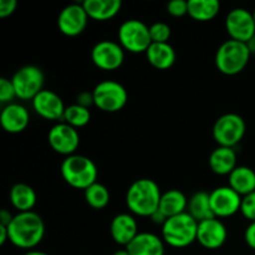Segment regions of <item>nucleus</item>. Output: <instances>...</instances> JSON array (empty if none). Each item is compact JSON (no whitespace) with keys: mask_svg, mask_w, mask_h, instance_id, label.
<instances>
[{"mask_svg":"<svg viewBox=\"0 0 255 255\" xmlns=\"http://www.w3.org/2000/svg\"><path fill=\"white\" fill-rule=\"evenodd\" d=\"M95 106L105 112H119L124 109L128 100V94L125 86L114 80H105L95 86L94 91Z\"/></svg>","mask_w":255,"mask_h":255,"instance_id":"0eeeda50","label":"nucleus"},{"mask_svg":"<svg viewBox=\"0 0 255 255\" xmlns=\"http://www.w3.org/2000/svg\"><path fill=\"white\" fill-rule=\"evenodd\" d=\"M209 198H211V206L214 217L226 218L241 211L243 197L229 186H223L213 189L209 193Z\"/></svg>","mask_w":255,"mask_h":255,"instance_id":"ddd939ff","label":"nucleus"},{"mask_svg":"<svg viewBox=\"0 0 255 255\" xmlns=\"http://www.w3.org/2000/svg\"><path fill=\"white\" fill-rule=\"evenodd\" d=\"M24 255H49V254L44 253V252H40V251H29V252H26Z\"/></svg>","mask_w":255,"mask_h":255,"instance_id":"ea45409f","label":"nucleus"},{"mask_svg":"<svg viewBox=\"0 0 255 255\" xmlns=\"http://www.w3.org/2000/svg\"><path fill=\"white\" fill-rule=\"evenodd\" d=\"M9 241L21 249H32L45 236V224L35 212H20L7 226Z\"/></svg>","mask_w":255,"mask_h":255,"instance_id":"f257e3e1","label":"nucleus"},{"mask_svg":"<svg viewBox=\"0 0 255 255\" xmlns=\"http://www.w3.org/2000/svg\"><path fill=\"white\" fill-rule=\"evenodd\" d=\"M244 239H246V243L255 251V222H251V224L247 227L244 232Z\"/></svg>","mask_w":255,"mask_h":255,"instance_id":"c9c22d12","label":"nucleus"},{"mask_svg":"<svg viewBox=\"0 0 255 255\" xmlns=\"http://www.w3.org/2000/svg\"><path fill=\"white\" fill-rule=\"evenodd\" d=\"M151 218H152V221H153V223L161 224V226H163V224L166 223L167 219H168L166 216H164L163 213H162L161 211H159V209H158V211L154 212L153 214H152Z\"/></svg>","mask_w":255,"mask_h":255,"instance_id":"4c0bfd02","label":"nucleus"},{"mask_svg":"<svg viewBox=\"0 0 255 255\" xmlns=\"http://www.w3.org/2000/svg\"><path fill=\"white\" fill-rule=\"evenodd\" d=\"M129 255H164L163 241L158 236L142 232L126 247Z\"/></svg>","mask_w":255,"mask_h":255,"instance_id":"6ab92c4d","label":"nucleus"},{"mask_svg":"<svg viewBox=\"0 0 255 255\" xmlns=\"http://www.w3.org/2000/svg\"><path fill=\"white\" fill-rule=\"evenodd\" d=\"M241 212L244 218L255 222V192H252L242 198Z\"/></svg>","mask_w":255,"mask_h":255,"instance_id":"2f4dec72","label":"nucleus"},{"mask_svg":"<svg viewBox=\"0 0 255 255\" xmlns=\"http://www.w3.org/2000/svg\"><path fill=\"white\" fill-rule=\"evenodd\" d=\"M14 97H16V92H15L11 80L1 77L0 79V102L9 105L11 104Z\"/></svg>","mask_w":255,"mask_h":255,"instance_id":"7c9ffc66","label":"nucleus"},{"mask_svg":"<svg viewBox=\"0 0 255 255\" xmlns=\"http://www.w3.org/2000/svg\"><path fill=\"white\" fill-rule=\"evenodd\" d=\"M112 255H129V253L127 252V249L125 248V249H120V251H116Z\"/></svg>","mask_w":255,"mask_h":255,"instance_id":"79ce46f5","label":"nucleus"},{"mask_svg":"<svg viewBox=\"0 0 255 255\" xmlns=\"http://www.w3.org/2000/svg\"><path fill=\"white\" fill-rule=\"evenodd\" d=\"M16 97L20 100H34L44 86V74L41 69L34 65H26L16 70L11 79Z\"/></svg>","mask_w":255,"mask_h":255,"instance_id":"1a4fd4ad","label":"nucleus"},{"mask_svg":"<svg viewBox=\"0 0 255 255\" xmlns=\"http://www.w3.org/2000/svg\"><path fill=\"white\" fill-rule=\"evenodd\" d=\"M10 202L20 212H30L36 204V193L26 183H16L10 189Z\"/></svg>","mask_w":255,"mask_h":255,"instance_id":"393cba45","label":"nucleus"},{"mask_svg":"<svg viewBox=\"0 0 255 255\" xmlns=\"http://www.w3.org/2000/svg\"><path fill=\"white\" fill-rule=\"evenodd\" d=\"M167 11L172 16H183L188 14V1L186 0H172L167 4Z\"/></svg>","mask_w":255,"mask_h":255,"instance_id":"473e14b6","label":"nucleus"},{"mask_svg":"<svg viewBox=\"0 0 255 255\" xmlns=\"http://www.w3.org/2000/svg\"><path fill=\"white\" fill-rule=\"evenodd\" d=\"M149 34H151L152 42H168L172 30L166 22L157 21L149 26Z\"/></svg>","mask_w":255,"mask_h":255,"instance_id":"c756f323","label":"nucleus"},{"mask_svg":"<svg viewBox=\"0 0 255 255\" xmlns=\"http://www.w3.org/2000/svg\"><path fill=\"white\" fill-rule=\"evenodd\" d=\"M76 104L80 105V106L86 107V109H89V106H91V105H95L94 95H92V92H87V91L80 92V94L77 95Z\"/></svg>","mask_w":255,"mask_h":255,"instance_id":"f704fd0d","label":"nucleus"},{"mask_svg":"<svg viewBox=\"0 0 255 255\" xmlns=\"http://www.w3.org/2000/svg\"><path fill=\"white\" fill-rule=\"evenodd\" d=\"M119 42L102 40L95 44L91 50V59L99 69L105 71L116 70L124 64L125 51Z\"/></svg>","mask_w":255,"mask_h":255,"instance_id":"9b49d317","label":"nucleus"},{"mask_svg":"<svg viewBox=\"0 0 255 255\" xmlns=\"http://www.w3.org/2000/svg\"><path fill=\"white\" fill-rule=\"evenodd\" d=\"M110 233L117 244L127 247L138 234L136 219L128 213L117 214L110 224Z\"/></svg>","mask_w":255,"mask_h":255,"instance_id":"f3484780","label":"nucleus"},{"mask_svg":"<svg viewBox=\"0 0 255 255\" xmlns=\"http://www.w3.org/2000/svg\"><path fill=\"white\" fill-rule=\"evenodd\" d=\"M146 56L149 64L159 70L169 69L176 61V51L169 42H152Z\"/></svg>","mask_w":255,"mask_h":255,"instance_id":"412c9836","label":"nucleus"},{"mask_svg":"<svg viewBox=\"0 0 255 255\" xmlns=\"http://www.w3.org/2000/svg\"><path fill=\"white\" fill-rule=\"evenodd\" d=\"M228 232L223 222L218 218H211L198 223L197 241L207 249H218L226 243Z\"/></svg>","mask_w":255,"mask_h":255,"instance_id":"dca6fc26","label":"nucleus"},{"mask_svg":"<svg viewBox=\"0 0 255 255\" xmlns=\"http://www.w3.org/2000/svg\"><path fill=\"white\" fill-rule=\"evenodd\" d=\"M209 167L219 176L231 174L237 168V153L232 147L218 146L209 154Z\"/></svg>","mask_w":255,"mask_h":255,"instance_id":"aec40b11","label":"nucleus"},{"mask_svg":"<svg viewBox=\"0 0 255 255\" xmlns=\"http://www.w3.org/2000/svg\"><path fill=\"white\" fill-rule=\"evenodd\" d=\"M87 15L82 4H70L60 11L57 16V26L59 30L66 36H77L86 29Z\"/></svg>","mask_w":255,"mask_h":255,"instance_id":"4468645a","label":"nucleus"},{"mask_svg":"<svg viewBox=\"0 0 255 255\" xmlns=\"http://www.w3.org/2000/svg\"><path fill=\"white\" fill-rule=\"evenodd\" d=\"M226 29L231 39L248 44L255 35L253 12L244 7L231 10L226 17Z\"/></svg>","mask_w":255,"mask_h":255,"instance_id":"9d476101","label":"nucleus"},{"mask_svg":"<svg viewBox=\"0 0 255 255\" xmlns=\"http://www.w3.org/2000/svg\"><path fill=\"white\" fill-rule=\"evenodd\" d=\"M32 109L39 116L51 121H57L64 120L66 107L56 92L51 90H42L32 100Z\"/></svg>","mask_w":255,"mask_h":255,"instance_id":"2eb2a0df","label":"nucleus"},{"mask_svg":"<svg viewBox=\"0 0 255 255\" xmlns=\"http://www.w3.org/2000/svg\"><path fill=\"white\" fill-rule=\"evenodd\" d=\"M30 122L29 111L20 104L6 105L0 114L1 127L9 133H20L27 127Z\"/></svg>","mask_w":255,"mask_h":255,"instance_id":"a211bd4d","label":"nucleus"},{"mask_svg":"<svg viewBox=\"0 0 255 255\" xmlns=\"http://www.w3.org/2000/svg\"><path fill=\"white\" fill-rule=\"evenodd\" d=\"M12 218H14V216H12L7 209H1V211H0V224H1V226H9V224L11 223Z\"/></svg>","mask_w":255,"mask_h":255,"instance_id":"e433bc0d","label":"nucleus"},{"mask_svg":"<svg viewBox=\"0 0 255 255\" xmlns=\"http://www.w3.org/2000/svg\"><path fill=\"white\" fill-rule=\"evenodd\" d=\"M89 17L95 20L112 19L122 7L121 0H85L82 2Z\"/></svg>","mask_w":255,"mask_h":255,"instance_id":"4be33fe9","label":"nucleus"},{"mask_svg":"<svg viewBox=\"0 0 255 255\" xmlns=\"http://www.w3.org/2000/svg\"><path fill=\"white\" fill-rule=\"evenodd\" d=\"M229 187L243 197L255 192V171L251 167L238 166L229 174Z\"/></svg>","mask_w":255,"mask_h":255,"instance_id":"b1692460","label":"nucleus"},{"mask_svg":"<svg viewBox=\"0 0 255 255\" xmlns=\"http://www.w3.org/2000/svg\"><path fill=\"white\" fill-rule=\"evenodd\" d=\"M198 222L188 213L171 217L162 226V238L173 248H184L197 241Z\"/></svg>","mask_w":255,"mask_h":255,"instance_id":"20e7f679","label":"nucleus"},{"mask_svg":"<svg viewBox=\"0 0 255 255\" xmlns=\"http://www.w3.org/2000/svg\"><path fill=\"white\" fill-rule=\"evenodd\" d=\"M253 16H254V21H255V10L253 11Z\"/></svg>","mask_w":255,"mask_h":255,"instance_id":"37998d69","label":"nucleus"},{"mask_svg":"<svg viewBox=\"0 0 255 255\" xmlns=\"http://www.w3.org/2000/svg\"><path fill=\"white\" fill-rule=\"evenodd\" d=\"M120 45L133 54L146 52L152 44L149 26L138 19L125 20L119 27Z\"/></svg>","mask_w":255,"mask_h":255,"instance_id":"423d86ee","label":"nucleus"},{"mask_svg":"<svg viewBox=\"0 0 255 255\" xmlns=\"http://www.w3.org/2000/svg\"><path fill=\"white\" fill-rule=\"evenodd\" d=\"M187 208H188V199L179 189H169L162 193L158 209L167 218L186 213Z\"/></svg>","mask_w":255,"mask_h":255,"instance_id":"5701e85b","label":"nucleus"},{"mask_svg":"<svg viewBox=\"0 0 255 255\" xmlns=\"http://www.w3.org/2000/svg\"><path fill=\"white\" fill-rule=\"evenodd\" d=\"M85 201L94 209L105 208L110 203L109 189L106 186L96 182L85 189Z\"/></svg>","mask_w":255,"mask_h":255,"instance_id":"cd10ccee","label":"nucleus"},{"mask_svg":"<svg viewBox=\"0 0 255 255\" xmlns=\"http://www.w3.org/2000/svg\"><path fill=\"white\" fill-rule=\"evenodd\" d=\"M6 241H9V232H7V227L1 226V224H0V246H4Z\"/></svg>","mask_w":255,"mask_h":255,"instance_id":"58836bf2","label":"nucleus"},{"mask_svg":"<svg viewBox=\"0 0 255 255\" xmlns=\"http://www.w3.org/2000/svg\"><path fill=\"white\" fill-rule=\"evenodd\" d=\"M188 213L196 219L197 222L207 221V219L216 218L212 211L211 198L209 193L204 191L196 192L188 201Z\"/></svg>","mask_w":255,"mask_h":255,"instance_id":"a878e982","label":"nucleus"},{"mask_svg":"<svg viewBox=\"0 0 255 255\" xmlns=\"http://www.w3.org/2000/svg\"><path fill=\"white\" fill-rule=\"evenodd\" d=\"M97 167L92 159L81 154L67 156L61 163V176L67 184L77 189H86L97 179Z\"/></svg>","mask_w":255,"mask_h":255,"instance_id":"7ed1b4c3","label":"nucleus"},{"mask_svg":"<svg viewBox=\"0 0 255 255\" xmlns=\"http://www.w3.org/2000/svg\"><path fill=\"white\" fill-rule=\"evenodd\" d=\"M161 197V189L153 179L141 178L127 189L126 204L132 213L139 217H151L158 211Z\"/></svg>","mask_w":255,"mask_h":255,"instance_id":"f03ea898","label":"nucleus"},{"mask_svg":"<svg viewBox=\"0 0 255 255\" xmlns=\"http://www.w3.org/2000/svg\"><path fill=\"white\" fill-rule=\"evenodd\" d=\"M248 44L237 40H227L216 52V66L222 74L237 75L243 71L251 59Z\"/></svg>","mask_w":255,"mask_h":255,"instance_id":"39448f33","label":"nucleus"},{"mask_svg":"<svg viewBox=\"0 0 255 255\" xmlns=\"http://www.w3.org/2000/svg\"><path fill=\"white\" fill-rule=\"evenodd\" d=\"M90 120H91V112L86 107L74 104L67 106L66 110H65L64 121L69 124L70 126L75 127V128L86 126Z\"/></svg>","mask_w":255,"mask_h":255,"instance_id":"c85d7f7f","label":"nucleus"},{"mask_svg":"<svg viewBox=\"0 0 255 255\" xmlns=\"http://www.w3.org/2000/svg\"><path fill=\"white\" fill-rule=\"evenodd\" d=\"M47 139L55 152L65 156L75 154L80 144L79 132L66 122H60L52 126L47 134Z\"/></svg>","mask_w":255,"mask_h":255,"instance_id":"f8f14e48","label":"nucleus"},{"mask_svg":"<svg viewBox=\"0 0 255 255\" xmlns=\"http://www.w3.org/2000/svg\"><path fill=\"white\" fill-rule=\"evenodd\" d=\"M16 0H0V17H6L16 10Z\"/></svg>","mask_w":255,"mask_h":255,"instance_id":"72a5a7b5","label":"nucleus"},{"mask_svg":"<svg viewBox=\"0 0 255 255\" xmlns=\"http://www.w3.org/2000/svg\"><path fill=\"white\" fill-rule=\"evenodd\" d=\"M248 46H249V49H251L252 54H253V52H255V35H254L253 39H252L251 41L248 42Z\"/></svg>","mask_w":255,"mask_h":255,"instance_id":"a19ab883","label":"nucleus"},{"mask_svg":"<svg viewBox=\"0 0 255 255\" xmlns=\"http://www.w3.org/2000/svg\"><path fill=\"white\" fill-rule=\"evenodd\" d=\"M246 122L238 114H226L213 126V137L219 146L232 147L239 143L246 134Z\"/></svg>","mask_w":255,"mask_h":255,"instance_id":"6e6552de","label":"nucleus"},{"mask_svg":"<svg viewBox=\"0 0 255 255\" xmlns=\"http://www.w3.org/2000/svg\"><path fill=\"white\" fill-rule=\"evenodd\" d=\"M221 10L218 0H189L188 14L198 21H208L216 17Z\"/></svg>","mask_w":255,"mask_h":255,"instance_id":"bb28decb","label":"nucleus"}]
</instances>
